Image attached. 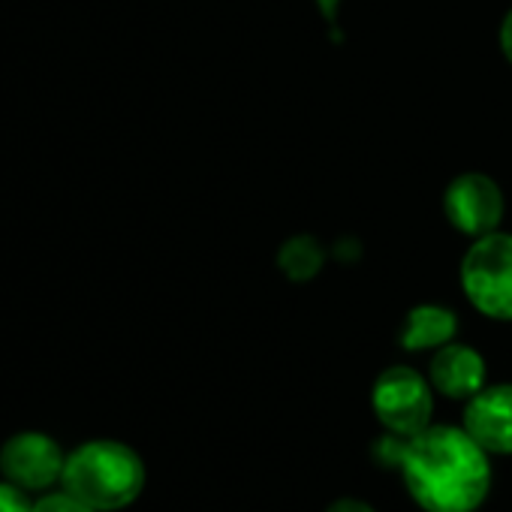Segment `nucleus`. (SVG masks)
Masks as SVG:
<instances>
[{
	"label": "nucleus",
	"instance_id": "nucleus-7",
	"mask_svg": "<svg viewBox=\"0 0 512 512\" xmlns=\"http://www.w3.org/2000/svg\"><path fill=\"white\" fill-rule=\"evenodd\" d=\"M461 428L488 455H512V383L485 386L464 401Z\"/></svg>",
	"mask_w": 512,
	"mask_h": 512
},
{
	"label": "nucleus",
	"instance_id": "nucleus-6",
	"mask_svg": "<svg viewBox=\"0 0 512 512\" xmlns=\"http://www.w3.org/2000/svg\"><path fill=\"white\" fill-rule=\"evenodd\" d=\"M64 461L61 443L43 431H19L0 446V473L25 491H46L61 482Z\"/></svg>",
	"mask_w": 512,
	"mask_h": 512
},
{
	"label": "nucleus",
	"instance_id": "nucleus-13",
	"mask_svg": "<svg viewBox=\"0 0 512 512\" xmlns=\"http://www.w3.org/2000/svg\"><path fill=\"white\" fill-rule=\"evenodd\" d=\"M326 512H377L371 503L359 500V497H338L335 503H329Z\"/></svg>",
	"mask_w": 512,
	"mask_h": 512
},
{
	"label": "nucleus",
	"instance_id": "nucleus-9",
	"mask_svg": "<svg viewBox=\"0 0 512 512\" xmlns=\"http://www.w3.org/2000/svg\"><path fill=\"white\" fill-rule=\"evenodd\" d=\"M458 335V314L446 305H416L407 311L398 341L407 353L440 350Z\"/></svg>",
	"mask_w": 512,
	"mask_h": 512
},
{
	"label": "nucleus",
	"instance_id": "nucleus-3",
	"mask_svg": "<svg viewBox=\"0 0 512 512\" xmlns=\"http://www.w3.org/2000/svg\"><path fill=\"white\" fill-rule=\"evenodd\" d=\"M461 290L488 320L512 323V235L488 232L473 238L461 260Z\"/></svg>",
	"mask_w": 512,
	"mask_h": 512
},
{
	"label": "nucleus",
	"instance_id": "nucleus-1",
	"mask_svg": "<svg viewBox=\"0 0 512 512\" xmlns=\"http://www.w3.org/2000/svg\"><path fill=\"white\" fill-rule=\"evenodd\" d=\"M374 458L401 470L410 497L425 512H476L491 491L488 452L455 425H428L413 437L386 431Z\"/></svg>",
	"mask_w": 512,
	"mask_h": 512
},
{
	"label": "nucleus",
	"instance_id": "nucleus-8",
	"mask_svg": "<svg viewBox=\"0 0 512 512\" xmlns=\"http://www.w3.org/2000/svg\"><path fill=\"white\" fill-rule=\"evenodd\" d=\"M428 380L434 392H440L443 398L470 401L476 392L488 386V365L476 347L452 341L434 350V359L428 365Z\"/></svg>",
	"mask_w": 512,
	"mask_h": 512
},
{
	"label": "nucleus",
	"instance_id": "nucleus-12",
	"mask_svg": "<svg viewBox=\"0 0 512 512\" xmlns=\"http://www.w3.org/2000/svg\"><path fill=\"white\" fill-rule=\"evenodd\" d=\"M34 512H94V509L85 506V503H79V500L70 497L67 491H61V494H46V497H40L37 506H34Z\"/></svg>",
	"mask_w": 512,
	"mask_h": 512
},
{
	"label": "nucleus",
	"instance_id": "nucleus-11",
	"mask_svg": "<svg viewBox=\"0 0 512 512\" xmlns=\"http://www.w3.org/2000/svg\"><path fill=\"white\" fill-rule=\"evenodd\" d=\"M34 506L37 500H31V491L10 479L0 482V512H34Z\"/></svg>",
	"mask_w": 512,
	"mask_h": 512
},
{
	"label": "nucleus",
	"instance_id": "nucleus-10",
	"mask_svg": "<svg viewBox=\"0 0 512 512\" xmlns=\"http://www.w3.org/2000/svg\"><path fill=\"white\" fill-rule=\"evenodd\" d=\"M326 266V250L314 235H293L278 250V269L293 284L314 281Z\"/></svg>",
	"mask_w": 512,
	"mask_h": 512
},
{
	"label": "nucleus",
	"instance_id": "nucleus-14",
	"mask_svg": "<svg viewBox=\"0 0 512 512\" xmlns=\"http://www.w3.org/2000/svg\"><path fill=\"white\" fill-rule=\"evenodd\" d=\"M497 43H500V52H503V58L512 64V10H509V13L503 16V22H500Z\"/></svg>",
	"mask_w": 512,
	"mask_h": 512
},
{
	"label": "nucleus",
	"instance_id": "nucleus-15",
	"mask_svg": "<svg viewBox=\"0 0 512 512\" xmlns=\"http://www.w3.org/2000/svg\"><path fill=\"white\" fill-rule=\"evenodd\" d=\"M317 10L323 13L326 25L338 31V13H341V0H317Z\"/></svg>",
	"mask_w": 512,
	"mask_h": 512
},
{
	"label": "nucleus",
	"instance_id": "nucleus-4",
	"mask_svg": "<svg viewBox=\"0 0 512 512\" xmlns=\"http://www.w3.org/2000/svg\"><path fill=\"white\" fill-rule=\"evenodd\" d=\"M371 407L377 422L398 437H413L431 425L434 386L410 365L386 368L371 386Z\"/></svg>",
	"mask_w": 512,
	"mask_h": 512
},
{
	"label": "nucleus",
	"instance_id": "nucleus-5",
	"mask_svg": "<svg viewBox=\"0 0 512 512\" xmlns=\"http://www.w3.org/2000/svg\"><path fill=\"white\" fill-rule=\"evenodd\" d=\"M503 190L485 172H461L443 190V214L452 229L467 238H482L500 229Z\"/></svg>",
	"mask_w": 512,
	"mask_h": 512
},
{
	"label": "nucleus",
	"instance_id": "nucleus-2",
	"mask_svg": "<svg viewBox=\"0 0 512 512\" xmlns=\"http://www.w3.org/2000/svg\"><path fill=\"white\" fill-rule=\"evenodd\" d=\"M145 476V461L133 446L121 440H88L67 455L61 485L94 512H118L136 503Z\"/></svg>",
	"mask_w": 512,
	"mask_h": 512
}]
</instances>
